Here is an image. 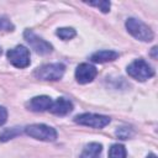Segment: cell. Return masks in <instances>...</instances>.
Segmentation results:
<instances>
[{"label":"cell","instance_id":"6da1fadb","mask_svg":"<svg viewBox=\"0 0 158 158\" xmlns=\"http://www.w3.org/2000/svg\"><path fill=\"white\" fill-rule=\"evenodd\" d=\"M126 28L137 40H141L144 42H149L153 40L152 30L146 23H143L137 19H128L126 21Z\"/></svg>","mask_w":158,"mask_h":158},{"label":"cell","instance_id":"7a4b0ae2","mask_svg":"<svg viewBox=\"0 0 158 158\" xmlns=\"http://www.w3.org/2000/svg\"><path fill=\"white\" fill-rule=\"evenodd\" d=\"M127 73L133 79L139 80V81H144V80H147V79H149V78H152L154 75V72L151 68V65L143 59L133 60L127 67Z\"/></svg>","mask_w":158,"mask_h":158},{"label":"cell","instance_id":"3957f363","mask_svg":"<svg viewBox=\"0 0 158 158\" xmlns=\"http://www.w3.org/2000/svg\"><path fill=\"white\" fill-rule=\"evenodd\" d=\"M26 135H28L32 138L40 139V141H54L57 138V132L53 127H49L43 123H35L30 125L25 128Z\"/></svg>","mask_w":158,"mask_h":158},{"label":"cell","instance_id":"277c9868","mask_svg":"<svg viewBox=\"0 0 158 158\" xmlns=\"http://www.w3.org/2000/svg\"><path fill=\"white\" fill-rule=\"evenodd\" d=\"M64 74V65L59 63L46 64L41 68H37L35 72L36 78L42 80H59Z\"/></svg>","mask_w":158,"mask_h":158},{"label":"cell","instance_id":"5b68a950","mask_svg":"<svg viewBox=\"0 0 158 158\" xmlns=\"http://www.w3.org/2000/svg\"><path fill=\"white\" fill-rule=\"evenodd\" d=\"M74 121L79 125L94 127V128H102L106 125H109L110 118L104 115H96V114H81L75 116Z\"/></svg>","mask_w":158,"mask_h":158},{"label":"cell","instance_id":"8992f818","mask_svg":"<svg viewBox=\"0 0 158 158\" xmlns=\"http://www.w3.org/2000/svg\"><path fill=\"white\" fill-rule=\"evenodd\" d=\"M9 60L16 68H26L30 64V52L23 46H16L7 52Z\"/></svg>","mask_w":158,"mask_h":158},{"label":"cell","instance_id":"52a82bcc","mask_svg":"<svg viewBox=\"0 0 158 158\" xmlns=\"http://www.w3.org/2000/svg\"><path fill=\"white\" fill-rule=\"evenodd\" d=\"M23 36H25V40L28 42V44L32 47V49H35L36 53L48 54L52 52V46L48 42H46L44 40H42L41 37H38L37 35H35L31 30H26Z\"/></svg>","mask_w":158,"mask_h":158},{"label":"cell","instance_id":"ba28073f","mask_svg":"<svg viewBox=\"0 0 158 158\" xmlns=\"http://www.w3.org/2000/svg\"><path fill=\"white\" fill-rule=\"evenodd\" d=\"M96 74H98V70L94 65L89 63H81L78 65L75 70V79L80 84H86V83H90L96 77Z\"/></svg>","mask_w":158,"mask_h":158},{"label":"cell","instance_id":"9c48e42d","mask_svg":"<svg viewBox=\"0 0 158 158\" xmlns=\"http://www.w3.org/2000/svg\"><path fill=\"white\" fill-rule=\"evenodd\" d=\"M52 99L49 96H46V95H41V96H35L32 98L27 106L30 110L32 111H36V112H40V111H46V110H49L51 105H52Z\"/></svg>","mask_w":158,"mask_h":158},{"label":"cell","instance_id":"30bf717a","mask_svg":"<svg viewBox=\"0 0 158 158\" xmlns=\"http://www.w3.org/2000/svg\"><path fill=\"white\" fill-rule=\"evenodd\" d=\"M72 110H73V104L64 98L57 99L56 101L52 102V105L49 107V111L58 116H64V115L69 114Z\"/></svg>","mask_w":158,"mask_h":158},{"label":"cell","instance_id":"8fae6325","mask_svg":"<svg viewBox=\"0 0 158 158\" xmlns=\"http://www.w3.org/2000/svg\"><path fill=\"white\" fill-rule=\"evenodd\" d=\"M118 57V53L115 52V51H99V52H95L90 59L95 63H105V62H111V60H115L116 58Z\"/></svg>","mask_w":158,"mask_h":158},{"label":"cell","instance_id":"7c38bea8","mask_svg":"<svg viewBox=\"0 0 158 158\" xmlns=\"http://www.w3.org/2000/svg\"><path fill=\"white\" fill-rule=\"evenodd\" d=\"M101 144L99 143H89L85 146L84 151L80 154V158H100L101 154Z\"/></svg>","mask_w":158,"mask_h":158},{"label":"cell","instance_id":"4fadbf2b","mask_svg":"<svg viewBox=\"0 0 158 158\" xmlns=\"http://www.w3.org/2000/svg\"><path fill=\"white\" fill-rule=\"evenodd\" d=\"M109 158H126V149L122 144H112L109 151Z\"/></svg>","mask_w":158,"mask_h":158},{"label":"cell","instance_id":"5bb4252c","mask_svg":"<svg viewBox=\"0 0 158 158\" xmlns=\"http://www.w3.org/2000/svg\"><path fill=\"white\" fill-rule=\"evenodd\" d=\"M57 36L64 41L70 40L75 36V30L72 27H63V28H58L57 30Z\"/></svg>","mask_w":158,"mask_h":158},{"label":"cell","instance_id":"9a60e30c","mask_svg":"<svg viewBox=\"0 0 158 158\" xmlns=\"http://www.w3.org/2000/svg\"><path fill=\"white\" fill-rule=\"evenodd\" d=\"M88 4L91 5V6L99 7L102 12H107V11L110 10V2H109V1H90V2H88Z\"/></svg>","mask_w":158,"mask_h":158},{"label":"cell","instance_id":"2e32d148","mask_svg":"<svg viewBox=\"0 0 158 158\" xmlns=\"http://www.w3.org/2000/svg\"><path fill=\"white\" fill-rule=\"evenodd\" d=\"M12 30H14V25L6 17H1L0 19V31H12Z\"/></svg>","mask_w":158,"mask_h":158},{"label":"cell","instance_id":"e0dca14e","mask_svg":"<svg viewBox=\"0 0 158 158\" xmlns=\"http://www.w3.org/2000/svg\"><path fill=\"white\" fill-rule=\"evenodd\" d=\"M6 118H7V111L2 106H0V126H2L6 122Z\"/></svg>","mask_w":158,"mask_h":158},{"label":"cell","instance_id":"ac0fdd59","mask_svg":"<svg viewBox=\"0 0 158 158\" xmlns=\"http://www.w3.org/2000/svg\"><path fill=\"white\" fill-rule=\"evenodd\" d=\"M147 158H157V157H156V154H149Z\"/></svg>","mask_w":158,"mask_h":158},{"label":"cell","instance_id":"d6986e66","mask_svg":"<svg viewBox=\"0 0 158 158\" xmlns=\"http://www.w3.org/2000/svg\"><path fill=\"white\" fill-rule=\"evenodd\" d=\"M0 54H1V48H0Z\"/></svg>","mask_w":158,"mask_h":158}]
</instances>
